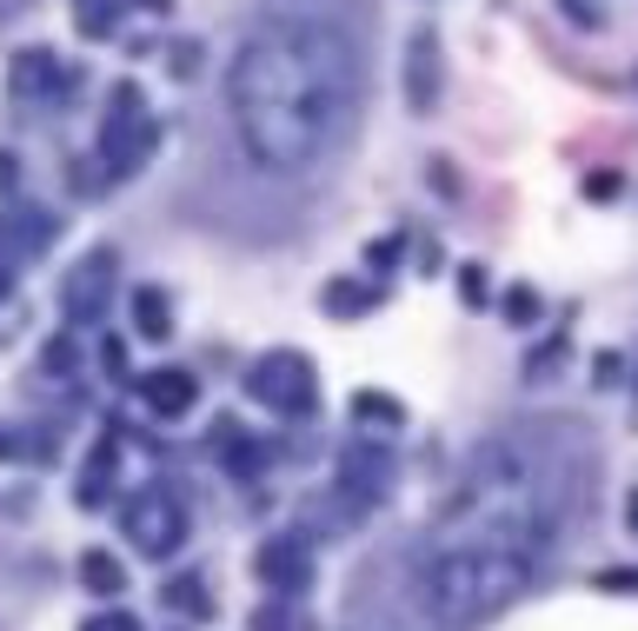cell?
<instances>
[{"mask_svg":"<svg viewBox=\"0 0 638 631\" xmlns=\"http://www.w3.org/2000/svg\"><path fill=\"white\" fill-rule=\"evenodd\" d=\"M558 538V479L525 439H486L413 551V611L433 631L519 598Z\"/></svg>","mask_w":638,"mask_h":631,"instance_id":"1","label":"cell"},{"mask_svg":"<svg viewBox=\"0 0 638 631\" xmlns=\"http://www.w3.org/2000/svg\"><path fill=\"white\" fill-rule=\"evenodd\" d=\"M226 114L267 174L333 160L359 120V47L327 14H267L226 67Z\"/></svg>","mask_w":638,"mask_h":631,"instance_id":"2","label":"cell"},{"mask_svg":"<svg viewBox=\"0 0 638 631\" xmlns=\"http://www.w3.org/2000/svg\"><path fill=\"white\" fill-rule=\"evenodd\" d=\"M127 525H133V545H140V551H174V538H180V512H174V499H153V492L133 505Z\"/></svg>","mask_w":638,"mask_h":631,"instance_id":"3","label":"cell"},{"mask_svg":"<svg viewBox=\"0 0 638 631\" xmlns=\"http://www.w3.org/2000/svg\"><path fill=\"white\" fill-rule=\"evenodd\" d=\"M193 400V385L187 379H167V385H153V406H187Z\"/></svg>","mask_w":638,"mask_h":631,"instance_id":"4","label":"cell"},{"mask_svg":"<svg viewBox=\"0 0 638 631\" xmlns=\"http://www.w3.org/2000/svg\"><path fill=\"white\" fill-rule=\"evenodd\" d=\"M87 579H94V592H114V585H120V572H114L107 559H87Z\"/></svg>","mask_w":638,"mask_h":631,"instance_id":"5","label":"cell"},{"mask_svg":"<svg viewBox=\"0 0 638 631\" xmlns=\"http://www.w3.org/2000/svg\"><path fill=\"white\" fill-rule=\"evenodd\" d=\"M94 631H133V624H127V618H114V624H94Z\"/></svg>","mask_w":638,"mask_h":631,"instance_id":"6","label":"cell"}]
</instances>
